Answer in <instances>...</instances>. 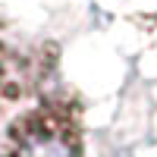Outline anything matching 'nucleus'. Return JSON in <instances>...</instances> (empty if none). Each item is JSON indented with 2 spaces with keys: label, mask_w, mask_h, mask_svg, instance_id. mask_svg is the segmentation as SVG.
I'll use <instances>...</instances> for the list:
<instances>
[{
  "label": "nucleus",
  "mask_w": 157,
  "mask_h": 157,
  "mask_svg": "<svg viewBox=\"0 0 157 157\" xmlns=\"http://www.w3.org/2000/svg\"><path fill=\"white\" fill-rule=\"evenodd\" d=\"M10 157H82L75 123L57 110L25 116L16 129Z\"/></svg>",
  "instance_id": "1"
}]
</instances>
